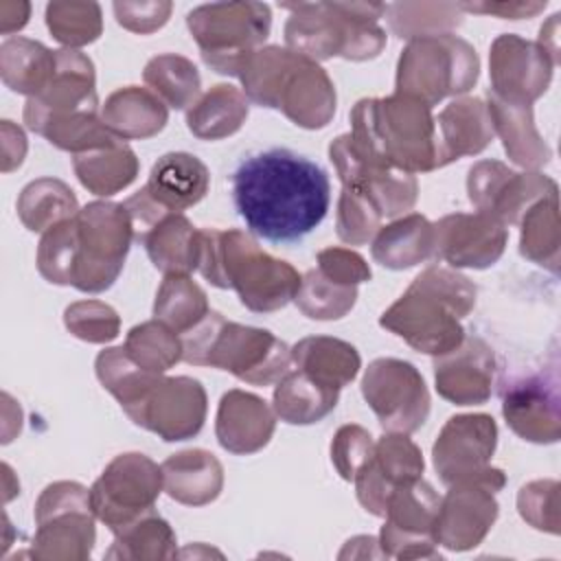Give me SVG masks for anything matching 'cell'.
<instances>
[{
    "label": "cell",
    "mask_w": 561,
    "mask_h": 561,
    "mask_svg": "<svg viewBox=\"0 0 561 561\" xmlns=\"http://www.w3.org/2000/svg\"><path fill=\"white\" fill-rule=\"evenodd\" d=\"M232 202L252 234L272 243L307 237L331 202L327 171L289 149L248 156L232 173Z\"/></svg>",
    "instance_id": "obj_1"
},
{
    "label": "cell",
    "mask_w": 561,
    "mask_h": 561,
    "mask_svg": "<svg viewBox=\"0 0 561 561\" xmlns=\"http://www.w3.org/2000/svg\"><path fill=\"white\" fill-rule=\"evenodd\" d=\"M348 138L355 153L373 164L412 175L445 167L432 107L410 96L357 101Z\"/></svg>",
    "instance_id": "obj_2"
},
{
    "label": "cell",
    "mask_w": 561,
    "mask_h": 561,
    "mask_svg": "<svg viewBox=\"0 0 561 561\" xmlns=\"http://www.w3.org/2000/svg\"><path fill=\"white\" fill-rule=\"evenodd\" d=\"M478 289L458 270L430 265L381 313L379 324L414 351L438 357L465 340L462 318L476 307Z\"/></svg>",
    "instance_id": "obj_3"
},
{
    "label": "cell",
    "mask_w": 561,
    "mask_h": 561,
    "mask_svg": "<svg viewBox=\"0 0 561 561\" xmlns=\"http://www.w3.org/2000/svg\"><path fill=\"white\" fill-rule=\"evenodd\" d=\"M237 79L248 101L280 110L302 129H322L333 121L337 94L329 72L287 46L256 48L241 61Z\"/></svg>",
    "instance_id": "obj_4"
},
{
    "label": "cell",
    "mask_w": 561,
    "mask_h": 561,
    "mask_svg": "<svg viewBox=\"0 0 561 561\" xmlns=\"http://www.w3.org/2000/svg\"><path fill=\"white\" fill-rule=\"evenodd\" d=\"M199 274L219 289H234L254 313H272L294 300L300 274L287 261L267 254L248 232L204 228Z\"/></svg>",
    "instance_id": "obj_5"
},
{
    "label": "cell",
    "mask_w": 561,
    "mask_h": 561,
    "mask_svg": "<svg viewBox=\"0 0 561 561\" xmlns=\"http://www.w3.org/2000/svg\"><path fill=\"white\" fill-rule=\"evenodd\" d=\"M280 7L289 11L285 22L287 48L316 64L333 57L368 61L386 46V31L379 26V18L386 15L381 2H298Z\"/></svg>",
    "instance_id": "obj_6"
},
{
    "label": "cell",
    "mask_w": 561,
    "mask_h": 561,
    "mask_svg": "<svg viewBox=\"0 0 561 561\" xmlns=\"http://www.w3.org/2000/svg\"><path fill=\"white\" fill-rule=\"evenodd\" d=\"M182 337V359L210 366L252 386H272L291 370V348L267 329L226 320L217 311Z\"/></svg>",
    "instance_id": "obj_7"
},
{
    "label": "cell",
    "mask_w": 561,
    "mask_h": 561,
    "mask_svg": "<svg viewBox=\"0 0 561 561\" xmlns=\"http://www.w3.org/2000/svg\"><path fill=\"white\" fill-rule=\"evenodd\" d=\"M478 77L480 59L467 39L454 33L416 37L399 55L394 94L434 107L447 96L467 94Z\"/></svg>",
    "instance_id": "obj_8"
},
{
    "label": "cell",
    "mask_w": 561,
    "mask_h": 561,
    "mask_svg": "<svg viewBox=\"0 0 561 561\" xmlns=\"http://www.w3.org/2000/svg\"><path fill=\"white\" fill-rule=\"evenodd\" d=\"M186 26L204 64L237 77L241 61L263 46L272 28V11L263 2H213L186 13Z\"/></svg>",
    "instance_id": "obj_9"
},
{
    "label": "cell",
    "mask_w": 561,
    "mask_h": 561,
    "mask_svg": "<svg viewBox=\"0 0 561 561\" xmlns=\"http://www.w3.org/2000/svg\"><path fill=\"white\" fill-rule=\"evenodd\" d=\"M77 250L70 285L99 294L114 285L136 239L129 213L116 202H90L75 215Z\"/></svg>",
    "instance_id": "obj_10"
},
{
    "label": "cell",
    "mask_w": 561,
    "mask_h": 561,
    "mask_svg": "<svg viewBox=\"0 0 561 561\" xmlns=\"http://www.w3.org/2000/svg\"><path fill=\"white\" fill-rule=\"evenodd\" d=\"M90 489L72 480L48 484L35 502L31 554L44 561H83L96 539Z\"/></svg>",
    "instance_id": "obj_11"
},
{
    "label": "cell",
    "mask_w": 561,
    "mask_h": 561,
    "mask_svg": "<svg viewBox=\"0 0 561 561\" xmlns=\"http://www.w3.org/2000/svg\"><path fill=\"white\" fill-rule=\"evenodd\" d=\"M497 447V425L491 414L449 416L432 445V462L443 484L486 482L497 491L506 484L500 467H491Z\"/></svg>",
    "instance_id": "obj_12"
},
{
    "label": "cell",
    "mask_w": 561,
    "mask_h": 561,
    "mask_svg": "<svg viewBox=\"0 0 561 561\" xmlns=\"http://www.w3.org/2000/svg\"><path fill=\"white\" fill-rule=\"evenodd\" d=\"M162 489V469L149 456L127 451L107 462L90 486V502L96 519L114 533L156 511L153 506Z\"/></svg>",
    "instance_id": "obj_13"
},
{
    "label": "cell",
    "mask_w": 561,
    "mask_h": 561,
    "mask_svg": "<svg viewBox=\"0 0 561 561\" xmlns=\"http://www.w3.org/2000/svg\"><path fill=\"white\" fill-rule=\"evenodd\" d=\"M362 397L383 432H416L430 414V390L419 368L405 359L379 357L362 377Z\"/></svg>",
    "instance_id": "obj_14"
},
{
    "label": "cell",
    "mask_w": 561,
    "mask_h": 561,
    "mask_svg": "<svg viewBox=\"0 0 561 561\" xmlns=\"http://www.w3.org/2000/svg\"><path fill=\"white\" fill-rule=\"evenodd\" d=\"M440 495L423 478L397 486L386 502V524L379 533L383 557L440 559L434 541V522Z\"/></svg>",
    "instance_id": "obj_15"
},
{
    "label": "cell",
    "mask_w": 561,
    "mask_h": 561,
    "mask_svg": "<svg viewBox=\"0 0 561 561\" xmlns=\"http://www.w3.org/2000/svg\"><path fill=\"white\" fill-rule=\"evenodd\" d=\"M557 193V182L539 171H513L500 160H480L467 173V197L478 213L502 226H517L541 197Z\"/></svg>",
    "instance_id": "obj_16"
},
{
    "label": "cell",
    "mask_w": 561,
    "mask_h": 561,
    "mask_svg": "<svg viewBox=\"0 0 561 561\" xmlns=\"http://www.w3.org/2000/svg\"><path fill=\"white\" fill-rule=\"evenodd\" d=\"M500 399L504 421L519 438L537 445L561 438L557 366L502 377Z\"/></svg>",
    "instance_id": "obj_17"
},
{
    "label": "cell",
    "mask_w": 561,
    "mask_h": 561,
    "mask_svg": "<svg viewBox=\"0 0 561 561\" xmlns=\"http://www.w3.org/2000/svg\"><path fill=\"white\" fill-rule=\"evenodd\" d=\"M329 160L333 162L342 188L364 197L381 219H397L414 208L419 197V182L412 173L362 160L348 134L337 136L329 145Z\"/></svg>",
    "instance_id": "obj_18"
},
{
    "label": "cell",
    "mask_w": 561,
    "mask_h": 561,
    "mask_svg": "<svg viewBox=\"0 0 561 561\" xmlns=\"http://www.w3.org/2000/svg\"><path fill=\"white\" fill-rule=\"evenodd\" d=\"M208 399L204 386L186 375L160 377L149 394L127 416L164 443L186 440L202 432Z\"/></svg>",
    "instance_id": "obj_19"
},
{
    "label": "cell",
    "mask_w": 561,
    "mask_h": 561,
    "mask_svg": "<svg viewBox=\"0 0 561 561\" xmlns=\"http://www.w3.org/2000/svg\"><path fill=\"white\" fill-rule=\"evenodd\" d=\"M57 70L50 83L24 103V125L39 131L46 123L83 112H99L96 75L92 59L75 48L55 50Z\"/></svg>",
    "instance_id": "obj_20"
},
{
    "label": "cell",
    "mask_w": 561,
    "mask_h": 561,
    "mask_svg": "<svg viewBox=\"0 0 561 561\" xmlns=\"http://www.w3.org/2000/svg\"><path fill=\"white\" fill-rule=\"evenodd\" d=\"M554 66L537 42L502 33L493 39L489 53V92L508 103L533 105L548 90Z\"/></svg>",
    "instance_id": "obj_21"
},
{
    "label": "cell",
    "mask_w": 561,
    "mask_h": 561,
    "mask_svg": "<svg viewBox=\"0 0 561 561\" xmlns=\"http://www.w3.org/2000/svg\"><path fill=\"white\" fill-rule=\"evenodd\" d=\"M495 493V486L476 480L449 484L436 513L434 541L454 552L480 546L500 513Z\"/></svg>",
    "instance_id": "obj_22"
},
{
    "label": "cell",
    "mask_w": 561,
    "mask_h": 561,
    "mask_svg": "<svg viewBox=\"0 0 561 561\" xmlns=\"http://www.w3.org/2000/svg\"><path fill=\"white\" fill-rule=\"evenodd\" d=\"M508 243V230L484 213H451L434 224V259L454 270H486L500 261Z\"/></svg>",
    "instance_id": "obj_23"
},
{
    "label": "cell",
    "mask_w": 561,
    "mask_h": 561,
    "mask_svg": "<svg viewBox=\"0 0 561 561\" xmlns=\"http://www.w3.org/2000/svg\"><path fill=\"white\" fill-rule=\"evenodd\" d=\"M423 469L425 460L419 445L408 434L386 432L353 480L359 504L366 513L383 517L390 493L405 482L423 478Z\"/></svg>",
    "instance_id": "obj_24"
},
{
    "label": "cell",
    "mask_w": 561,
    "mask_h": 561,
    "mask_svg": "<svg viewBox=\"0 0 561 561\" xmlns=\"http://www.w3.org/2000/svg\"><path fill=\"white\" fill-rule=\"evenodd\" d=\"M495 355L478 335L465 337L454 351L434 357L436 392L456 405L486 403L493 392Z\"/></svg>",
    "instance_id": "obj_25"
},
{
    "label": "cell",
    "mask_w": 561,
    "mask_h": 561,
    "mask_svg": "<svg viewBox=\"0 0 561 561\" xmlns=\"http://www.w3.org/2000/svg\"><path fill=\"white\" fill-rule=\"evenodd\" d=\"M276 412L259 394L245 390H228L219 399L215 436L217 443L237 456L261 451L274 436Z\"/></svg>",
    "instance_id": "obj_26"
},
{
    "label": "cell",
    "mask_w": 561,
    "mask_h": 561,
    "mask_svg": "<svg viewBox=\"0 0 561 561\" xmlns=\"http://www.w3.org/2000/svg\"><path fill=\"white\" fill-rule=\"evenodd\" d=\"M208 184L210 173L197 156L171 151L156 160L142 191L164 213H182L204 199Z\"/></svg>",
    "instance_id": "obj_27"
},
{
    "label": "cell",
    "mask_w": 561,
    "mask_h": 561,
    "mask_svg": "<svg viewBox=\"0 0 561 561\" xmlns=\"http://www.w3.org/2000/svg\"><path fill=\"white\" fill-rule=\"evenodd\" d=\"M445 167L465 156H478L493 140L486 103L478 96H456L434 118Z\"/></svg>",
    "instance_id": "obj_28"
},
{
    "label": "cell",
    "mask_w": 561,
    "mask_h": 561,
    "mask_svg": "<svg viewBox=\"0 0 561 561\" xmlns=\"http://www.w3.org/2000/svg\"><path fill=\"white\" fill-rule=\"evenodd\" d=\"M164 491L184 506H206L224 489V467L206 449H184L171 454L162 465Z\"/></svg>",
    "instance_id": "obj_29"
},
{
    "label": "cell",
    "mask_w": 561,
    "mask_h": 561,
    "mask_svg": "<svg viewBox=\"0 0 561 561\" xmlns=\"http://www.w3.org/2000/svg\"><path fill=\"white\" fill-rule=\"evenodd\" d=\"M486 110L493 134L500 136L511 162L524 167L526 171H537L550 162L552 151L535 127L533 105L508 103L486 92Z\"/></svg>",
    "instance_id": "obj_30"
},
{
    "label": "cell",
    "mask_w": 561,
    "mask_h": 561,
    "mask_svg": "<svg viewBox=\"0 0 561 561\" xmlns=\"http://www.w3.org/2000/svg\"><path fill=\"white\" fill-rule=\"evenodd\" d=\"M375 263L386 270H410L434 259V224L421 213H408L381 226L370 243Z\"/></svg>",
    "instance_id": "obj_31"
},
{
    "label": "cell",
    "mask_w": 561,
    "mask_h": 561,
    "mask_svg": "<svg viewBox=\"0 0 561 561\" xmlns=\"http://www.w3.org/2000/svg\"><path fill=\"white\" fill-rule=\"evenodd\" d=\"M101 118L116 138L145 140L164 129L169 110L149 88L127 85L105 99Z\"/></svg>",
    "instance_id": "obj_32"
},
{
    "label": "cell",
    "mask_w": 561,
    "mask_h": 561,
    "mask_svg": "<svg viewBox=\"0 0 561 561\" xmlns=\"http://www.w3.org/2000/svg\"><path fill=\"white\" fill-rule=\"evenodd\" d=\"M291 364L322 386L342 390L357 377L362 357L351 342L331 335H309L291 346Z\"/></svg>",
    "instance_id": "obj_33"
},
{
    "label": "cell",
    "mask_w": 561,
    "mask_h": 561,
    "mask_svg": "<svg viewBox=\"0 0 561 561\" xmlns=\"http://www.w3.org/2000/svg\"><path fill=\"white\" fill-rule=\"evenodd\" d=\"M156 270L167 274H191L199 265L202 230L182 213L162 217L140 241Z\"/></svg>",
    "instance_id": "obj_34"
},
{
    "label": "cell",
    "mask_w": 561,
    "mask_h": 561,
    "mask_svg": "<svg viewBox=\"0 0 561 561\" xmlns=\"http://www.w3.org/2000/svg\"><path fill=\"white\" fill-rule=\"evenodd\" d=\"M250 112L241 88L217 83L186 110V127L199 140H221L237 134Z\"/></svg>",
    "instance_id": "obj_35"
},
{
    "label": "cell",
    "mask_w": 561,
    "mask_h": 561,
    "mask_svg": "<svg viewBox=\"0 0 561 561\" xmlns=\"http://www.w3.org/2000/svg\"><path fill=\"white\" fill-rule=\"evenodd\" d=\"M57 55L42 42L9 37L0 44V77L18 94L37 96L55 77Z\"/></svg>",
    "instance_id": "obj_36"
},
{
    "label": "cell",
    "mask_w": 561,
    "mask_h": 561,
    "mask_svg": "<svg viewBox=\"0 0 561 561\" xmlns=\"http://www.w3.org/2000/svg\"><path fill=\"white\" fill-rule=\"evenodd\" d=\"M340 390L322 386L302 370L294 368L276 381L272 408L276 416L289 425H311L335 410Z\"/></svg>",
    "instance_id": "obj_37"
},
{
    "label": "cell",
    "mask_w": 561,
    "mask_h": 561,
    "mask_svg": "<svg viewBox=\"0 0 561 561\" xmlns=\"http://www.w3.org/2000/svg\"><path fill=\"white\" fill-rule=\"evenodd\" d=\"M72 169L83 188L99 197H110L136 180L140 162L127 142H116L72 156Z\"/></svg>",
    "instance_id": "obj_38"
},
{
    "label": "cell",
    "mask_w": 561,
    "mask_h": 561,
    "mask_svg": "<svg viewBox=\"0 0 561 561\" xmlns=\"http://www.w3.org/2000/svg\"><path fill=\"white\" fill-rule=\"evenodd\" d=\"M519 254L552 274H559L561 224L557 193L537 199L519 219Z\"/></svg>",
    "instance_id": "obj_39"
},
{
    "label": "cell",
    "mask_w": 561,
    "mask_h": 561,
    "mask_svg": "<svg viewBox=\"0 0 561 561\" xmlns=\"http://www.w3.org/2000/svg\"><path fill=\"white\" fill-rule=\"evenodd\" d=\"M79 213L72 188L57 178L28 182L18 197V217L31 232H46Z\"/></svg>",
    "instance_id": "obj_40"
},
{
    "label": "cell",
    "mask_w": 561,
    "mask_h": 561,
    "mask_svg": "<svg viewBox=\"0 0 561 561\" xmlns=\"http://www.w3.org/2000/svg\"><path fill=\"white\" fill-rule=\"evenodd\" d=\"M175 533L167 519H162L156 511L134 519L131 524L114 530V541L105 552V559H131V561H158L173 559L175 550Z\"/></svg>",
    "instance_id": "obj_41"
},
{
    "label": "cell",
    "mask_w": 561,
    "mask_h": 561,
    "mask_svg": "<svg viewBox=\"0 0 561 561\" xmlns=\"http://www.w3.org/2000/svg\"><path fill=\"white\" fill-rule=\"evenodd\" d=\"M147 88L173 110H188L199 99L202 79L195 64L175 53H162L147 61L142 70Z\"/></svg>",
    "instance_id": "obj_42"
},
{
    "label": "cell",
    "mask_w": 561,
    "mask_h": 561,
    "mask_svg": "<svg viewBox=\"0 0 561 561\" xmlns=\"http://www.w3.org/2000/svg\"><path fill=\"white\" fill-rule=\"evenodd\" d=\"M94 370L101 386L121 403L125 414L134 412L162 377L134 364L123 346H110L101 351L96 355Z\"/></svg>",
    "instance_id": "obj_43"
},
{
    "label": "cell",
    "mask_w": 561,
    "mask_h": 561,
    "mask_svg": "<svg viewBox=\"0 0 561 561\" xmlns=\"http://www.w3.org/2000/svg\"><path fill=\"white\" fill-rule=\"evenodd\" d=\"M206 291L188 274H167L156 300L153 318L164 322L178 335L191 331L197 322L208 316Z\"/></svg>",
    "instance_id": "obj_44"
},
{
    "label": "cell",
    "mask_w": 561,
    "mask_h": 561,
    "mask_svg": "<svg viewBox=\"0 0 561 561\" xmlns=\"http://www.w3.org/2000/svg\"><path fill=\"white\" fill-rule=\"evenodd\" d=\"M388 26L399 39L451 33L462 24V9L456 2H394L386 4Z\"/></svg>",
    "instance_id": "obj_45"
},
{
    "label": "cell",
    "mask_w": 561,
    "mask_h": 561,
    "mask_svg": "<svg viewBox=\"0 0 561 561\" xmlns=\"http://www.w3.org/2000/svg\"><path fill=\"white\" fill-rule=\"evenodd\" d=\"M123 348L134 364L156 375H164L182 359V337L156 318L131 327Z\"/></svg>",
    "instance_id": "obj_46"
},
{
    "label": "cell",
    "mask_w": 561,
    "mask_h": 561,
    "mask_svg": "<svg viewBox=\"0 0 561 561\" xmlns=\"http://www.w3.org/2000/svg\"><path fill=\"white\" fill-rule=\"evenodd\" d=\"M355 300L357 287L340 285L318 267L300 276V285L294 296L296 307L311 320H340L355 307Z\"/></svg>",
    "instance_id": "obj_47"
},
{
    "label": "cell",
    "mask_w": 561,
    "mask_h": 561,
    "mask_svg": "<svg viewBox=\"0 0 561 561\" xmlns=\"http://www.w3.org/2000/svg\"><path fill=\"white\" fill-rule=\"evenodd\" d=\"M46 26L59 44L79 50L103 33V15L96 2L55 0L46 4Z\"/></svg>",
    "instance_id": "obj_48"
},
{
    "label": "cell",
    "mask_w": 561,
    "mask_h": 561,
    "mask_svg": "<svg viewBox=\"0 0 561 561\" xmlns=\"http://www.w3.org/2000/svg\"><path fill=\"white\" fill-rule=\"evenodd\" d=\"M77 250V221L75 217L46 230L37 245V272L53 285H70L72 263Z\"/></svg>",
    "instance_id": "obj_49"
},
{
    "label": "cell",
    "mask_w": 561,
    "mask_h": 561,
    "mask_svg": "<svg viewBox=\"0 0 561 561\" xmlns=\"http://www.w3.org/2000/svg\"><path fill=\"white\" fill-rule=\"evenodd\" d=\"M66 329L88 342V344H107L121 333V318L116 309L103 300H77L64 311Z\"/></svg>",
    "instance_id": "obj_50"
},
{
    "label": "cell",
    "mask_w": 561,
    "mask_h": 561,
    "mask_svg": "<svg viewBox=\"0 0 561 561\" xmlns=\"http://www.w3.org/2000/svg\"><path fill=\"white\" fill-rule=\"evenodd\" d=\"M379 228H381L379 213L364 197L342 188L337 197V215H335L337 237L348 245H364L373 241Z\"/></svg>",
    "instance_id": "obj_51"
},
{
    "label": "cell",
    "mask_w": 561,
    "mask_h": 561,
    "mask_svg": "<svg viewBox=\"0 0 561 561\" xmlns=\"http://www.w3.org/2000/svg\"><path fill=\"white\" fill-rule=\"evenodd\" d=\"M517 511L537 530L559 535V482L535 480L519 489Z\"/></svg>",
    "instance_id": "obj_52"
},
{
    "label": "cell",
    "mask_w": 561,
    "mask_h": 561,
    "mask_svg": "<svg viewBox=\"0 0 561 561\" xmlns=\"http://www.w3.org/2000/svg\"><path fill=\"white\" fill-rule=\"evenodd\" d=\"M375 451L370 432L362 425H342L331 440V462L342 480L353 482L357 471L368 462Z\"/></svg>",
    "instance_id": "obj_53"
},
{
    "label": "cell",
    "mask_w": 561,
    "mask_h": 561,
    "mask_svg": "<svg viewBox=\"0 0 561 561\" xmlns=\"http://www.w3.org/2000/svg\"><path fill=\"white\" fill-rule=\"evenodd\" d=\"M316 261L318 270L340 285L357 287L359 283H366L373 276L366 259L351 248H324L318 252Z\"/></svg>",
    "instance_id": "obj_54"
},
{
    "label": "cell",
    "mask_w": 561,
    "mask_h": 561,
    "mask_svg": "<svg viewBox=\"0 0 561 561\" xmlns=\"http://www.w3.org/2000/svg\"><path fill=\"white\" fill-rule=\"evenodd\" d=\"M116 22L138 35H149L162 28L173 11L169 0H151V2H114Z\"/></svg>",
    "instance_id": "obj_55"
},
{
    "label": "cell",
    "mask_w": 561,
    "mask_h": 561,
    "mask_svg": "<svg viewBox=\"0 0 561 561\" xmlns=\"http://www.w3.org/2000/svg\"><path fill=\"white\" fill-rule=\"evenodd\" d=\"M462 11L467 13H482V15H497L502 20H522V18H535L546 9V2H462Z\"/></svg>",
    "instance_id": "obj_56"
},
{
    "label": "cell",
    "mask_w": 561,
    "mask_h": 561,
    "mask_svg": "<svg viewBox=\"0 0 561 561\" xmlns=\"http://www.w3.org/2000/svg\"><path fill=\"white\" fill-rule=\"evenodd\" d=\"M0 136H2V173H11L24 162L26 136L11 121H2Z\"/></svg>",
    "instance_id": "obj_57"
},
{
    "label": "cell",
    "mask_w": 561,
    "mask_h": 561,
    "mask_svg": "<svg viewBox=\"0 0 561 561\" xmlns=\"http://www.w3.org/2000/svg\"><path fill=\"white\" fill-rule=\"evenodd\" d=\"M28 13H31L28 2H13V0L0 2V33L11 35L20 31L28 22Z\"/></svg>",
    "instance_id": "obj_58"
},
{
    "label": "cell",
    "mask_w": 561,
    "mask_h": 561,
    "mask_svg": "<svg viewBox=\"0 0 561 561\" xmlns=\"http://www.w3.org/2000/svg\"><path fill=\"white\" fill-rule=\"evenodd\" d=\"M559 13L550 15V20L539 28V39L537 44L552 57L554 64H559Z\"/></svg>",
    "instance_id": "obj_59"
}]
</instances>
